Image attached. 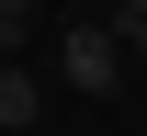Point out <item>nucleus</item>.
Returning <instances> with one entry per match:
<instances>
[{
	"label": "nucleus",
	"instance_id": "4",
	"mask_svg": "<svg viewBox=\"0 0 147 136\" xmlns=\"http://www.w3.org/2000/svg\"><path fill=\"white\" fill-rule=\"evenodd\" d=\"M23 23H34V12H23V0H0V45H23Z\"/></svg>",
	"mask_w": 147,
	"mask_h": 136
},
{
	"label": "nucleus",
	"instance_id": "1",
	"mask_svg": "<svg viewBox=\"0 0 147 136\" xmlns=\"http://www.w3.org/2000/svg\"><path fill=\"white\" fill-rule=\"evenodd\" d=\"M57 79L102 102L113 79H125V34H113V23H68V45H57Z\"/></svg>",
	"mask_w": 147,
	"mask_h": 136
},
{
	"label": "nucleus",
	"instance_id": "2",
	"mask_svg": "<svg viewBox=\"0 0 147 136\" xmlns=\"http://www.w3.org/2000/svg\"><path fill=\"white\" fill-rule=\"evenodd\" d=\"M34 114H45L34 68H11V57H0V136H34Z\"/></svg>",
	"mask_w": 147,
	"mask_h": 136
},
{
	"label": "nucleus",
	"instance_id": "3",
	"mask_svg": "<svg viewBox=\"0 0 147 136\" xmlns=\"http://www.w3.org/2000/svg\"><path fill=\"white\" fill-rule=\"evenodd\" d=\"M113 34H125V57H147V0H136V12H113Z\"/></svg>",
	"mask_w": 147,
	"mask_h": 136
}]
</instances>
